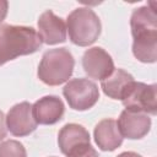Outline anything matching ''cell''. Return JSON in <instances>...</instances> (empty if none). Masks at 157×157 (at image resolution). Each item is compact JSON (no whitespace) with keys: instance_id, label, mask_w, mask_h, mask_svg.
<instances>
[{"instance_id":"obj_15","label":"cell","mask_w":157,"mask_h":157,"mask_svg":"<svg viewBox=\"0 0 157 157\" xmlns=\"http://www.w3.org/2000/svg\"><path fill=\"white\" fill-rule=\"evenodd\" d=\"M0 157H27V152L20 141L6 140L0 144Z\"/></svg>"},{"instance_id":"obj_1","label":"cell","mask_w":157,"mask_h":157,"mask_svg":"<svg viewBox=\"0 0 157 157\" xmlns=\"http://www.w3.org/2000/svg\"><path fill=\"white\" fill-rule=\"evenodd\" d=\"M42 43L33 27L0 25V66L17 56L36 53Z\"/></svg>"},{"instance_id":"obj_2","label":"cell","mask_w":157,"mask_h":157,"mask_svg":"<svg viewBox=\"0 0 157 157\" xmlns=\"http://www.w3.org/2000/svg\"><path fill=\"white\" fill-rule=\"evenodd\" d=\"M75 66V59L67 48L47 50L38 65V78L48 86H59L66 82Z\"/></svg>"},{"instance_id":"obj_6","label":"cell","mask_w":157,"mask_h":157,"mask_svg":"<svg viewBox=\"0 0 157 157\" xmlns=\"http://www.w3.org/2000/svg\"><path fill=\"white\" fill-rule=\"evenodd\" d=\"M5 123L10 134L18 137L32 134L38 125L33 118L32 104L29 102H21L10 108L5 117Z\"/></svg>"},{"instance_id":"obj_9","label":"cell","mask_w":157,"mask_h":157,"mask_svg":"<svg viewBox=\"0 0 157 157\" xmlns=\"http://www.w3.org/2000/svg\"><path fill=\"white\" fill-rule=\"evenodd\" d=\"M130 27L134 40L157 38V15L150 5L135 9L130 17Z\"/></svg>"},{"instance_id":"obj_16","label":"cell","mask_w":157,"mask_h":157,"mask_svg":"<svg viewBox=\"0 0 157 157\" xmlns=\"http://www.w3.org/2000/svg\"><path fill=\"white\" fill-rule=\"evenodd\" d=\"M66 157H99V155L90 144V145H85L82 147L76 148L75 151L70 152Z\"/></svg>"},{"instance_id":"obj_14","label":"cell","mask_w":157,"mask_h":157,"mask_svg":"<svg viewBox=\"0 0 157 157\" xmlns=\"http://www.w3.org/2000/svg\"><path fill=\"white\" fill-rule=\"evenodd\" d=\"M132 81L135 80L131 74L126 72L123 69H114V71L108 77L102 80L101 87L103 90V93L109 98L121 99L124 92Z\"/></svg>"},{"instance_id":"obj_19","label":"cell","mask_w":157,"mask_h":157,"mask_svg":"<svg viewBox=\"0 0 157 157\" xmlns=\"http://www.w3.org/2000/svg\"><path fill=\"white\" fill-rule=\"evenodd\" d=\"M117 157H142V156L136 153V152H132V151H126V152H121Z\"/></svg>"},{"instance_id":"obj_4","label":"cell","mask_w":157,"mask_h":157,"mask_svg":"<svg viewBox=\"0 0 157 157\" xmlns=\"http://www.w3.org/2000/svg\"><path fill=\"white\" fill-rule=\"evenodd\" d=\"M63 94L69 103V107L75 110H87L92 108L99 98L98 86L83 77L70 80L63 88Z\"/></svg>"},{"instance_id":"obj_8","label":"cell","mask_w":157,"mask_h":157,"mask_svg":"<svg viewBox=\"0 0 157 157\" xmlns=\"http://www.w3.org/2000/svg\"><path fill=\"white\" fill-rule=\"evenodd\" d=\"M117 124L123 137L139 140L148 134L151 129V118L144 112L124 109Z\"/></svg>"},{"instance_id":"obj_5","label":"cell","mask_w":157,"mask_h":157,"mask_svg":"<svg viewBox=\"0 0 157 157\" xmlns=\"http://www.w3.org/2000/svg\"><path fill=\"white\" fill-rule=\"evenodd\" d=\"M157 85H147L132 81L121 97L125 109L144 112L146 114H157Z\"/></svg>"},{"instance_id":"obj_13","label":"cell","mask_w":157,"mask_h":157,"mask_svg":"<svg viewBox=\"0 0 157 157\" xmlns=\"http://www.w3.org/2000/svg\"><path fill=\"white\" fill-rule=\"evenodd\" d=\"M93 137L102 151H114L123 144V136L114 119L101 120L93 130Z\"/></svg>"},{"instance_id":"obj_10","label":"cell","mask_w":157,"mask_h":157,"mask_svg":"<svg viewBox=\"0 0 157 157\" xmlns=\"http://www.w3.org/2000/svg\"><path fill=\"white\" fill-rule=\"evenodd\" d=\"M38 34L43 43L55 45L66 40V23L52 10L44 11L38 18Z\"/></svg>"},{"instance_id":"obj_17","label":"cell","mask_w":157,"mask_h":157,"mask_svg":"<svg viewBox=\"0 0 157 157\" xmlns=\"http://www.w3.org/2000/svg\"><path fill=\"white\" fill-rule=\"evenodd\" d=\"M6 132H7V129H6V123H5V115L2 110H0V141L6 137Z\"/></svg>"},{"instance_id":"obj_11","label":"cell","mask_w":157,"mask_h":157,"mask_svg":"<svg viewBox=\"0 0 157 157\" xmlns=\"http://www.w3.org/2000/svg\"><path fill=\"white\" fill-rule=\"evenodd\" d=\"M65 107L58 96H44L32 104V114L37 124L53 125L63 119Z\"/></svg>"},{"instance_id":"obj_12","label":"cell","mask_w":157,"mask_h":157,"mask_svg":"<svg viewBox=\"0 0 157 157\" xmlns=\"http://www.w3.org/2000/svg\"><path fill=\"white\" fill-rule=\"evenodd\" d=\"M90 132L86 130V128L75 123L64 125L58 134V145L61 153H64L65 156L78 147L90 145Z\"/></svg>"},{"instance_id":"obj_18","label":"cell","mask_w":157,"mask_h":157,"mask_svg":"<svg viewBox=\"0 0 157 157\" xmlns=\"http://www.w3.org/2000/svg\"><path fill=\"white\" fill-rule=\"evenodd\" d=\"M7 10H9V2L5 0H0V25L6 17Z\"/></svg>"},{"instance_id":"obj_7","label":"cell","mask_w":157,"mask_h":157,"mask_svg":"<svg viewBox=\"0 0 157 157\" xmlns=\"http://www.w3.org/2000/svg\"><path fill=\"white\" fill-rule=\"evenodd\" d=\"M82 67L88 77L101 81L108 77L115 69L112 56L101 47L90 48L83 53Z\"/></svg>"},{"instance_id":"obj_3","label":"cell","mask_w":157,"mask_h":157,"mask_svg":"<svg viewBox=\"0 0 157 157\" xmlns=\"http://www.w3.org/2000/svg\"><path fill=\"white\" fill-rule=\"evenodd\" d=\"M102 31L101 20L90 7H77L67 15L66 32L70 40L78 47L93 44Z\"/></svg>"}]
</instances>
